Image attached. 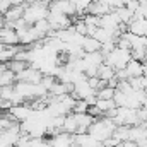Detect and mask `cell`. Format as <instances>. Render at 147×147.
Here are the masks:
<instances>
[{
	"label": "cell",
	"instance_id": "cell-1",
	"mask_svg": "<svg viewBox=\"0 0 147 147\" xmlns=\"http://www.w3.org/2000/svg\"><path fill=\"white\" fill-rule=\"evenodd\" d=\"M0 43L3 45H19V38H17V33L14 28L10 26H2L0 28Z\"/></svg>",
	"mask_w": 147,
	"mask_h": 147
},
{
	"label": "cell",
	"instance_id": "cell-2",
	"mask_svg": "<svg viewBox=\"0 0 147 147\" xmlns=\"http://www.w3.org/2000/svg\"><path fill=\"white\" fill-rule=\"evenodd\" d=\"M80 46H82V50H84L86 53H91V51H98V50L101 48V43L92 36H84Z\"/></svg>",
	"mask_w": 147,
	"mask_h": 147
},
{
	"label": "cell",
	"instance_id": "cell-3",
	"mask_svg": "<svg viewBox=\"0 0 147 147\" xmlns=\"http://www.w3.org/2000/svg\"><path fill=\"white\" fill-rule=\"evenodd\" d=\"M115 12H116V16H118V19H120V22H121V24H125V26H128V24H130V21L134 19V12H132V10H128L125 5H123V7H120V9H116Z\"/></svg>",
	"mask_w": 147,
	"mask_h": 147
}]
</instances>
